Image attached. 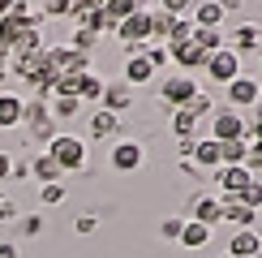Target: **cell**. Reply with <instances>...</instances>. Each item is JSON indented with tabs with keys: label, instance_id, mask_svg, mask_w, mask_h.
I'll use <instances>...</instances> for the list:
<instances>
[{
	"label": "cell",
	"instance_id": "6da1fadb",
	"mask_svg": "<svg viewBox=\"0 0 262 258\" xmlns=\"http://www.w3.org/2000/svg\"><path fill=\"white\" fill-rule=\"evenodd\" d=\"M48 155L60 164V172H78V168H86V138H78V134H56L48 142Z\"/></svg>",
	"mask_w": 262,
	"mask_h": 258
},
{
	"label": "cell",
	"instance_id": "7a4b0ae2",
	"mask_svg": "<svg viewBox=\"0 0 262 258\" xmlns=\"http://www.w3.org/2000/svg\"><path fill=\"white\" fill-rule=\"evenodd\" d=\"M198 91H202V86H198V78H193V73H168V78L159 82V99L168 103V112L185 107V103H189Z\"/></svg>",
	"mask_w": 262,
	"mask_h": 258
},
{
	"label": "cell",
	"instance_id": "3957f363",
	"mask_svg": "<svg viewBox=\"0 0 262 258\" xmlns=\"http://www.w3.org/2000/svg\"><path fill=\"white\" fill-rule=\"evenodd\" d=\"M116 35L125 39L129 52H142V43H150V9H138L125 22H116Z\"/></svg>",
	"mask_w": 262,
	"mask_h": 258
},
{
	"label": "cell",
	"instance_id": "277c9868",
	"mask_svg": "<svg viewBox=\"0 0 262 258\" xmlns=\"http://www.w3.org/2000/svg\"><path fill=\"white\" fill-rule=\"evenodd\" d=\"M211 138H215V142H236V138H245L241 112H232V107H215V116H211Z\"/></svg>",
	"mask_w": 262,
	"mask_h": 258
},
{
	"label": "cell",
	"instance_id": "5b68a950",
	"mask_svg": "<svg viewBox=\"0 0 262 258\" xmlns=\"http://www.w3.org/2000/svg\"><path fill=\"white\" fill-rule=\"evenodd\" d=\"M249 181H254V172H249L245 164H224L215 168V185H220V198H236Z\"/></svg>",
	"mask_w": 262,
	"mask_h": 258
},
{
	"label": "cell",
	"instance_id": "8992f818",
	"mask_svg": "<svg viewBox=\"0 0 262 258\" xmlns=\"http://www.w3.org/2000/svg\"><path fill=\"white\" fill-rule=\"evenodd\" d=\"M202 73H211L215 82L228 86L236 73H241V56H236L232 48H220V52H211V56H206V69H202Z\"/></svg>",
	"mask_w": 262,
	"mask_h": 258
},
{
	"label": "cell",
	"instance_id": "52a82bcc",
	"mask_svg": "<svg viewBox=\"0 0 262 258\" xmlns=\"http://www.w3.org/2000/svg\"><path fill=\"white\" fill-rule=\"evenodd\" d=\"M142 159H146L142 142H134V138H116V142H112V168L116 172H138Z\"/></svg>",
	"mask_w": 262,
	"mask_h": 258
},
{
	"label": "cell",
	"instance_id": "ba28073f",
	"mask_svg": "<svg viewBox=\"0 0 262 258\" xmlns=\"http://www.w3.org/2000/svg\"><path fill=\"white\" fill-rule=\"evenodd\" d=\"M258 95H262V86L249 78V73H236V78L228 82V107H232V112L236 107H254Z\"/></svg>",
	"mask_w": 262,
	"mask_h": 258
},
{
	"label": "cell",
	"instance_id": "9c48e42d",
	"mask_svg": "<svg viewBox=\"0 0 262 258\" xmlns=\"http://www.w3.org/2000/svg\"><path fill=\"white\" fill-rule=\"evenodd\" d=\"M224 43L236 52V56H245V52H262V22H241Z\"/></svg>",
	"mask_w": 262,
	"mask_h": 258
},
{
	"label": "cell",
	"instance_id": "30bf717a",
	"mask_svg": "<svg viewBox=\"0 0 262 258\" xmlns=\"http://www.w3.org/2000/svg\"><path fill=\"white\" fill-rule=\"evenodd\" d=\"M168 56L181 64V73H193V69H206V52L198 48L193 39H185V43H168Z\"/></svg>",
	"mask_w": 262,
	"mask_h": 258
},
{
	"label": "cell",
	"instance_id": "8fae6325",
	"mask_svg": "<svg viewBox=\"0 0 262 258\" xmlns=\"http://www.w3.org/2000/svg\"><path fill=\"white\" fill-rule=\"evenodd\" d=\"M99 107H103V112H116V116H121L125 107H134V86H125V82H103Z\"/></svg>",
	"mask_w": 262,
	"mask_h": 258
},
{
	"label": "cell",
	"instance_id": "7c38bea8",
	"mask_svg": "<svg viewBox=\"0 0 262 258\" xmlns=\"http://www.w3.org/2000/svg\"><path fill=\"white\" fill-rule=\"evenodd\" d=\"M193 220L206 224V228L224 224V198L220 193H198V198H193Z\"/></svg>",
	"mask_w": 262,
	"mask_h": 258
},
{
	"label": "cell",
	"instance_id": "4fadbf2b",
	"mask_svg": "<svg viewBox=\"0 0 262 258\" xmlns=\"http://www.w3.org/2000/svg\"><path fill=\"white\" fill-rule=\"evenodd\" d=\"M150 78H155V69L146 64V56H142V52H125V73H121V82L138 91V86H146Z\"/></svg>",
	"mask_w": 262,
	"mask_h": 258
},
{
	"label": "cell",
	"instance_id": "5bb4252c",
	"mask_svg": "<svg viewBox=\"0 0 262 258\" xmlns=\"http://www.w3.org/2000/svg\"><path fill=\"white\" fill-rule=\"evenodd\" d=\"M228 254L232 258H258L262 254V232L258 228H236V236L228 241Z\"/></svg>",
	"mask_w": 262,
	"mask_h": 258
},
{
	"label": "cell",
	"instance_id": "9a60e30c",
	"mask_svg": "<svg viewBox=\"0 0 262 258\" xmlns=\"http://www.w3.org/2000/svg\"><path fill=\"white\" fill-rule=\"evenodd\" d=\"M116 134H121V116L95 107L91 112V142H107V138H116Z\"/></svg>",
	"mask_w": 262,
	"mask_h": 258
},
{
	"label": "cell",
	"instance_id": "2e32d148",
	"mask_svg": "<svg viewBox=\"0 0 262 258\" xmlns=\"http://www.w3.org/2000/svg\"><path fill=\"white\" fill-rule=\"evenodd\" d=\"M189 159L193 164H198V172L202 168H224V155H220V142H215V138H198V142H193V150H189Z\"/></svg>",
	"mask_w": 262,
	"mask_h": 258
},
{
	"label": "cell",
	"instance_id": "e0dca14e",
	"mask_svg": "<svg viewBox=\"0 0 262 258\" xmlns=\"http://www.w3.org/2000/svg\"><path fill=\"white\" fill-rule=\"evenodd\" d=\"M224 17H228V13L215 5V0H198V5L189 9V22H193V26H206V30H220Z\"/></svg>",
	"mask_w": 262,
	"mask_h": 258
},
{
	"label": "cell",
	"instance_id": "ac0fdd59",
	"mask_svg": "<svg viewBox=\"0 0 262 258\" xmlns=\"http://www.w3.org/2000/svg\"><path fill=\"white\" fill-rule=\"evenodd\" d=\"M30 177H35L39 185H52V181H60L64 172H60V164H56V159H52L48 150H43V155H35V159H30Z\"/></svg>",
	"mask_w": 262,
	"mask_h": 258
},
{
	"label": "cell",
	"instance_id": "d6986e66",
	"mask_svg": "<svg viewBox=\"0 0 262 258\" xmlns=\"http://www.w3.org/2000/svg\"><path fill=\"white\" fill-rule=\"evenodd\" d=\"M224 220L232 224V228H254V224H258V211H249L245 202H236V198H224Z\"/></svg>",
	"mask_w": 262,
	"mask_h": 258
},
{
	"label": "cell",
	"instance_id": "ffe728a7",
	"mask_svg": "<svg viewBox=\"0 0 262 258\" xmlns=\"http://www.w3.org/2000/svg\"><path fill=\"white\" fill-rule=\"evenodd\" d=\"M21 95H9V91H0V129H17L21 125Z\"/></svg>",
	"mask_w": 262,
	"mask_h": 258
},
{
	"label": "cell",
	"instance_id": "44dd1931",
	"mask_svg": "<svg viewBox=\"0 0 262 258\" xmlns=\"http://www.w3.org/2000/svg\"><path fill=\"white\" fill-rule=\"evenodd\" d=\"M73 17H78V26L95 30V35H103V30H116V22L107 17L103 9H82V5H78V13H73Z\"/></svg>",
	"mask_w": 262,
	"mask_h": 258
},
{
	"label": "cell",
	"instance_id": "7402d4cb",
	"mask_svg": "<svg viewBox=\"0 0 262 258\" xmlns=\"http://www.w3.org/2000/svg\"><path fill=\"white\" fill-rule=\"evenodd\" d=\"M206 241H211V228H206V224H198V220H185L177 245H185V250H202Z\"/></svg>",
	"mask_w": 262,
	"mask_h": 258
},
{
	"label": "cell",
	"instance_id": "603a6c76",
	"mask_svg": "<svg viewBox=\"0 0 262 258\" xmlns=\"http://www.w3.org/2000/svg\"><path fill=\"white\" fill-rule=\"evenodd\" d=\"M99 95H103V78L95 69H86V73H78V99L82 103H99Z\"/></svg>",
	"mask_w": 262,
	"mask_h": 258
},
{
	"label": "cell",
	"instance_id": "cb8c5ba5",
	"mask_svg": "<svg viewBox=\"0 0 262 258\" xmlns=\"http://www.w3.org/2000/svg\"><path fill=\"white\" fill-rule=\"evenodd\" d=\"M172 26H177V17H172V13H163V9H150V39L168 43V39H172Z\"/></svg>",
	"mask_w": 262,
	"mask_h": 258
},
{
	"label": "cell",
	"instance_id": "d4e9b609",
	"mask_svg": "<svg viewBox=\"0 0 262 258\" xmlns=\"http://www.w3.org/2000/svg\"><path fill=\"white\" fill-rule=\"evenodd\" d=\"M48 116H52V107H48V99H26V103H21V125H39V121H48Z\"/></svg>",
	"mask_w": 262,
	"mask_h": 258
},
{
	"label": "cell",
	"instance_id": "484cf974",
	"mask_svg": "<svg viewBox=\"0 0 262 258\" xmlns=\"http://www.w3.org/2000/svg\"><path fill=\"white\" fill-rule=\"evenodd\" d=\"M48 107H52V116H56V121H73V116L82 112V99H73V95H56Z\"/></svg>",
	"mask_w": 262,
	"mask_h": 258
},
{
	"label": "cell",
	"instance_id": "4316f807",
	"mask_svg": "<svg viewBox=\"0 0 262 258\" xmlns=\"http://www.w3.org/2000/svg\"><path fill=\"white\" fill-rule=\"evenodd\" d=\"M142 56H146V64H150L155 73L172 64V56H168V43H142Z\"/></svg>",
	"mask_w": 262,
	"mask_h": 258
},
{
	"label": "cell",
	"instance_id": "83f0119b",
	"mask_svg": "<svg viewBox=\"0 0 262 258\" xmlns=\"http://www.w3.org/2000/svg\"><path fill=\"white\" fill-rule=\"evenodd\" d=\"M172 134L177 138H198V116H189L185 107H177L172 112Z\"/></svg>",
	"mask_w": 262,
	"mask_h": 258
},
{
	"label": "cell",
	"instance_id": "f1b7e54d",
	"mask_svg": "<svg viewBox=\"0 0 262 258\" xmlns=\"http://www.w3.org/2000/svg\"><path fill=\"white\" fill-rule=\"evenodd\" d=\"M193 43H198V48L206 52V56H211V52H220V48H228L220 30H206V26H193Z\"/></svg>",
	"mask_w": 262,
	"mask_h": 258
},
{
	"label": "cell",
	"instance_id": "f546056e",
	"mask_svg": "<svg viewBox=\"0 0 262 258\" xmlns=\"http://www.w3.org/2000/svg\"><path fill=\"white\" fill-rule=\"evenodd\" d=\"M95 43H99V35H95V30H86V26H78V30H73V39H69V48L82 52V56H91Z\"/></svg>",
	"mask_w": 262,
	"mask_h": 258
},
{
	"label": "cell",
	"instance_id": "4dcf8cb0",
	"mask_svg": "<svg viewBox=\"0 0 262 258\" xmlns=\"http://www.w3.org/2000/svg\"><path fill=\"white\" fill-rule=\"evenodd\" d=\"M220 155H224V164H245L249 142H245V138H236V142H220Z\"/></svg>",
	"mask_w": 262,
	"mask_h": 258
},
{
	"label": "cell",
	"instance_id": "1f68e13d",
	"mask_svg": "<svg viewBox=\"0 0 262 258\" xmlns=\"http://www.w3.org/2000/svg\"><path fill=\"white\" fill-rule=\"evenodd\" d=\"M185 112H189V116H198V121H202V116H215V99H211L206 91H198L189 103H185Z\"/></svg>",
	"mask_w": 262,
	"mask_h": 258
},
{
	"label": "cell",
	"instance_id": "d6a6232c",
	"mask_svg": "<svg viewBox=\"0 0 262 258\" xmlns=\"http://www.w3.org/2000/svg\"><path fill=\"white\" fill-rule=\"evenodd\" d=\"M236 202H245L249 211H262V177H254V181H249V185L236 193Z\"/></svg>",
	"mask_w": 262,
	"mask_h": 258
},
{
	"label": "cell",
	"instance_id": "836d02e7",
	"mask_svg": "<svg viewBox=\"0 0 262 258\" xmlns=\"http://www.w3.org/2000/svg\"><path fill=\"white\" fill-rule=\"evenodd\" d=\"M78 0H43V17H73Z\"/></svg>",
	"mask_w": 262,
	"mask_h": 258
},
{
	"label": "cell",
	"instance_id": "e575fe53",
	"mask_svg": "<svg viewBox=\"0 0 262 258\" xmlns=\"http://www.w3.org/2000/svg\"><path fill=\"white\" fill-rule=\"evenodd\" d=\"M52 138H56V116H48V121L30 125V142H43V146H48Z\"/></svg>",
	"mask_w": 262,
	"mask_h": 258
},
{
	"label": "cell",
	"instance_id": "d590c367",
	"mask_svg": "<svg viewBox=\"0 0 262 258\" xmlns=\"http://www.w3.org/2000/svg\"><path fill=\"white\" fill-rule=\"evenodd\" d=\"M181 228H185V215H168V220L159 224V236H163V241H172V245H177V241H181Z\"/></svg>",
	"mask_w": 262,
	"mask_h": 258
},
{
	"label": "cell",
	"instance_id": "8d00e7d4",
	"mask_svg": "<svg viewBox=\"0 0 262 258\" xmlns=\"http://www.w3.org/2000/svg\"><path fill=\"white\" fill-rule=\"evenodd\" d=\"M39 198H43V207H60V202H64V181H52V185H43V189H39Z\"/></svg>",
	"mask_w": 262,
	"mask_h": 258
},
{
	"label": "cell",
	"instance_id": "74e56055",
	"mask_svg": "<svg viewBox=\"0 0 262 258\" xmlns=\"http://www.w3.org/2000/svg\"><path fill=\"white\" fill-rule=\"evenodd\" d=\"M17 228H21V236H39V232H43V215H39V211H26V215L17 220Z\"/></svg>",
	"mask_w": 262,
	"mask_h": 258
},
{
	"label": "cell",
	"instance_id": "f35d334b",
	"mask_svg": "<svg viewBox=\"0 0 262 258\" xmlns=\"http://www.w3.org/2000/svg\"><path fill=\"white\" fill-rule=\"evenodd\" d=\"M193 5H198V0H159V9H163V13H172V17H189Z\"/></svg>",
	"mask_w": 262,
	"mask_h": 258
},
{
	"label": "cell",
	"instance_id": "ab89813d",
	"mask_svg": "<svg viewBox=\"0 0 262 258\" xmlns=\"http://www.w3.org/2000/svg\"><path fill=\"white\" fill-rule=\"evenodd\" d=\"M95 228H99V215H91V211H82L78 220H73V232H78V236H91Z\"/></svg>",
	"mask_w": 262,
	"mask_h": 258
},
{
	"label": "cell",
	"instance_id": "60d3db41",
	"mask_svg": "<svg viewBox=\"0 0 262 258\" xmlns=\"http://www.w3.org/2000/svg\"><path fill=\"white\" fill-rule=\"evenodd\" d=\"M185 39H193V22H189V17H177V26H172V39H168V43H185Z\"/></svg>",
	"mask_w": 262,
	"mask_h": 258
},
{
	"label": "cell",
	"instance_id": "b9f144b4",
	"mask_svg": "<svg viewBox=\"0 0 262 258\" xmlns=\"http://www.w3.org/2000/svg\"><path fill=\"white\" fill-rule=\"evenodd\" d=\"M245 168L254 172V177H262V142H249V155H245Z\"/></svg>",
	"mask_w": 262,
	"mask_h": 258
},
{
	"label": "cell",
	"instance_id": "7bdbcfd3",
	"mask_svg": "<svg viewBox=\"0 0 262 258\" xmlns=\"http://www.w3.org/2000/svg\"><path fill=\"white\" fill-rule=\"evenodd\" d=\"M17 211H21L17 202L9 198V193H0V224H13V220H17Z\"/></svg>",
	"mask_w": 262,
	"mask_h": 258
},
{
	"label": "cell",
	"instance_id": "ee69618b",
	"mask_svg": "<svg viewBox=\"0 0 262 258\" xmlns=\"http://www.w3.org/2000/svg\"><path fill=\"white\" fill-rule=\"evenodd\" d=\"M9 177H13V155L0 150V181H9Z\"/></svg>",
	"mask_w": 262,
	"mask_h": 258
},
{
	"label": "cell",
	"instance_id": "f6af8a7d",
	"mask_svg": "<svg viewBox=\"0 0 262 258\" xmlns=\"http://www.w3.org/2000/svg\"><path fill=\"white\" fill-rule=\"evenodd\" d=\"M13 177H17V181H26V177H30V159H26V155L13 159Z\"/></svg>",
	"mask_w": 262,
	"mask_h": 258
},
{
	"label": "cell",
	"instance_id": "bcb514c9",
	"mask_svg": "<svg viewBox=\"0 0 262 258\" xmlns=\"http://www.w3.org/2000/svg\"><path fill=\"white\" fill-rule=\"evenodd\" d=\"M215 5H220V9H224V13H236V9H241V5H245V0H215Z\"/></svg>",
	"mask_w": 262,
	"mask_h": 258
},
{
	"label": "cell",
	"instance_id": "7dc6e473",
	"mask_svg": "<svg viewBox=\"0 0 262 258\" xmlns=\"http://www.w3.org/2000/svg\"><path fill=\"white\" fill-rule=\"evenodd\" d=\"M0 258H21V254H17V245L9 241V245H0Z\"/></svg>",
	"mask_w": 262,
	"mask_h": 258
},
{
	"label": "cell",
	"instance_id": "c3c4849f",
	"mask_svg": "<svg viewBox=\"0 0 262 258\" xmlns=\"http://www.w3.org/2000/svg\"><path fill=\"white\" fill-rule=\"evenodd\" d=\"M13 5H17V0H0V17H5V13H9Z\"/></svg>",
	"mask_w": 262,
	"mask_h": 258
},
{
	"label": "cell",
	"instance_id": "681fc988",
	"mask_svg": "<svg viewBox=\"0 0 262 258\" xmlns=\"http://www.w3.org/2000/svg\"><path fill=\"white\" fill-rule=\"evenodd\" d=\"M5 64H9V48H5V43H0V69H5Z\"/></svg>",
	"mask_w": 262,
	"mask_h": 258
},
{
	"label": "cell",
	"instance_id": "f907efd6",
	"mask_svg": "<svg viewBox=\"0 0 262 258\" xmlns=\"http://www.w3.org/2000/svg\"><path fill=\"white\" fill-rule=\"evenodd\" d=\"M254 112H258V121H262V95H258V103H254Z\"/></svg>",
	"mask_w": 262,
	"mask_h": 258
},
{
	"label": "cell",
	"instance_id": "816d5d0a",
	"mask_svg": "<svg viewBox=\"0 0 262 258\" xmlns=\"http://www.w3.org/2000/svg\"><path fill=\"white\" fill-rule=\"evenodd\" d=\"M0 78H5V69H0Z\"/></svg>",
	"mask_w": 262,
	"mask_h": 258
},
{
	"label": "cell",
	"instance_id": "f5cc1de1",
	"mask_svg": "<svg viewBox=\"0 0 262 258\" xmlns=\"http://www.w3.org/2000/svg\"><path fill=\"white\" fill-rule=\"evenodd\" d=\"M224 258H232V254H224Z\"/></svg>",
	"mask_w": 262,
	"mask_h": 258
},
{
	"label": "cell",
	"instance_id": "db71d44e",
	"mask_svg": "<svg viewBox=\"0 0 262 258\" xmlns=\"http://www.w3.org/2000/svg\"><path fill=\"white\" fill-rule=\"evenodd\" d=\"M258 56H262V52H258Z\"/></svg>",
	"mask_w": 262,
	"mask_h": 258
}]
</instances>
